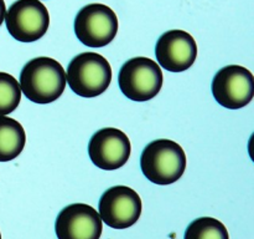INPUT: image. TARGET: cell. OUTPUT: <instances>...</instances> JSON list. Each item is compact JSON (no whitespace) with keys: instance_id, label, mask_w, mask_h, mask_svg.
Instances as JSON below:
<instances>
[{"instance_id":"obj_1","label":"cell","mask_w":254,"mask_h":239,"mask_svg":"<svg viewBox=\"0 0 254 239\" xmlns=\"http://www.w3.org/2000/svg\"><path fill=\"white\" fill-rule=\"evenodd\" d=\"M66 71L59 61L41 56L32 59L22 67L20 90L35 104H51L60 99L66 89Z\"/></svg>"},{"instance_id":"obj_2","label":"cell","mask_w":254,"mask_h":239,"mask_svg":"<svg viewBox=\"0 0 254 239\" xmlns=\"http://www.w3.org/2000/svg\"><path fill=\"white\" fill-rule=\"evenodd\" d=\"M140 168L144 176L159 186L175 183L186 169V154L173 139H155L141 152Z\"/></svg>"},{"instance_id":"obj_3","label":"cell","mask_w":254,"mask_h":239,"mask_svg":"<svg viewBox=\"0 0 254 239\" xmlns=\"http://www.w3.org/2000/svg\"><path fill=\"white\" fill-rule=\"evenodd\" d=\"M66 80L72 91L78 96L87 99L99 96L111 85V64L97 52H82L68 64Z\"/></svg>"},{"instance_id":"obj_4","label":"cell","mask_w":254,"mask_h":239,"mask_svg":"<svg viewBox=\"0 0 254 239\" xmlns=\"http://www.w3.org/2000/svg\"><path fill=\"white\" fill-rule=\"evenodd\" d=\"M163 71L149 57H134L128 60L118 75L119 89L131 101L144 102L154 99L163 87Z\"/></svg>"},{"instance_id":"obj_5","label":"cell","mask_w":254,"mask_h":239,"mask_svg":"<svg viewBox=\"0 0 254 239\" xmlns=\"http://www.w3.org/2000/svg\"><path fill=\"white\" fill-rule=\"evenodd\" d=\"M118 32V17L104 4H89L82 7L74 19V34L88 47H103L111 44Z\"/></svg>"},{"instance_id":"obj_6","label":"cell","mask_w":254,"mask_h":239,"mask_svg":"<svg viewBox=\"0 0 254 239\" xmlns=\"http://www.w3.org/2000/svg\"><path fill=\"white\" fill-rule=\"evenodd\" d=\"M9 34L20 42L40 40L50 26L47 7L40 0H16L5 12Z\"/></svg>"},{"instance_id":"obj_7","label":"cell","mask_w":254,"mask_h":239,"mask_svg":"<svg viewBox=\"0 0 254 239\" xmlns=\"http://www.w3.org/2000/svg\"><path fill=\"white\" fill-rule=\"evenodd\" d=\"M212 95L221 106L240 110L254 97V76L240 65H228L221 69L212 80Z\"/></svg>"},{"instance_id":"obj_8","label":"cell","mask_w":254,"mask_h":239,"mask_svg":"<svg viewBox=\"0 0 254 239\" xmlns=\"http://www.w3.org/2000/svg\"><path fill=\"white\" fill-rule=\"evenodd\" d=\"M141 199L134 189L127 186L111 187L102 194L98 214L102 222L114 229H127L140 218Z\"/></svg>"},{"instance_id":"obj_9","label":"cell","mask_w":254,"mask_h":239,"mask_svg":"<svg viewBox=\"0 0 254 239\" xmlns=\"http://www.w3.org/2000/svg\"><path fill=\"white\" fill-rule=\"evenodd\" d=\"M131 144L123 131L107 127L97 131L88 143V154L94 166L104 171H116L128 162Z\"/></svg>"},{"instance_id":"obj_10","label":"cell","mask_w":254,"mask_h":239,"mask_svg":"<svg viewBox=\"0 0 254 239\" xmlns=\"http://www.w3.org/2000/svg\"><path fill=\"white\" fill-rule=\"evenodd\" d=\"M103 222L93 207L73 203L64 207L55 222V232L59 239H99Z\"/></svg>"},{"instance_id":"obj_11","label":"cell","mask_w":254,"mask_h":239,"mask_svg":"<svg viewBox=\"0 0 254 239\" xmlns=\"http://www.w3.org/2000/svg\"><path fill=\"white\" fill-rule=\"evenodd\" d=\"M155 56L163 69L170 72H183L190 69L197 57V45L185 30H169L159 37Z\"/></svg>"},{"instance_id":"obj_12","label":"cell","mask_w":254,"mask_h":239,"mask_svg":"<svg viewBox=\"0 0 254 239\" xmlns=\"http://www.w3.org/2000/svg\"><path fill=\"white\" fill-rule=\"evenodd\" d=\"M26 143L24 127L16 120L0 116V162L16 158Z\"/></svg>"},{"instance_id":"obj_13","label":"cell","mask_w":254,"mask_h":239,"mask_svg":"<svg viewBox=\"0 0 254 239\" xmlns=\"http://www.w3.org/2000/svg\"><path fill=\"white\" fill-rule=\"evenodd\" d=\"M184 239H230L222 222L212 217H201L189 224Z\"/></svg>"},{"instance_id":"obj_14","label":"cell","mask_w":254,"mask_h":239,"mask_svg":"<svg viewBox=\"0 0 254 239\" xmlns=\"http://www.w3.org/2000/svg\"><path fill=\"white\" fill-rule=\"evenodd\" d=\"M21 100V90L12 75L0 72V116H6L17 109Z\"/></svg>"},{"instance_id":"obj_15","label":"cell","mask_w":254,"mask_h":239,"mask_svg":"<svg viewBox=\"0 0 254 239\" xmlns=\"http://www.w3.org/2000/svg\"><path fill=\"white\" fill-rule=\"evenodd\" d=\"M5 12H6V7H5L4 0H0V26L4 22L5 19Z\"/></svg>"},{"instance_id":"obj_16","label":"cell","mask_w":254,"mask_h":239,"mask_svg":"<svg viewBox=\"0 0 254 239\" xmlns=\"http://www.w3.org/2000/svg\"><path fill=\"white\" fill-rule=\"evenodd\" d=\"M0 239H1V233H0Z\"/></svg>"}]
</instances>
